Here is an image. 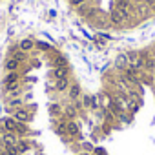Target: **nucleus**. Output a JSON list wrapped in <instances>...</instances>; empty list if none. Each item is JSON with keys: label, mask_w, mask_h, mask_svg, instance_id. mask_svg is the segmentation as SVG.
<instances>
[{"label": "nucleus", "mask_w": 155, "mask_h": 155, "mask_svg": "<svg viewBox=\"0 0 155 155\" xmlns=\"http://www.w3.org/2000/svg\"><path fill=\"white\" fill-rule=\"evenodd\" d=\"M4 153H6V155H20L17 144H13V146H4Z\"/></svg>", "instance_id": "obj_19"}, {"label": "nucleus", "mask_w": 155, "mask_h": 155, "mask_svg": "<svg viewBox=\"0 0 155 155\" xmlns=\"http://www.w3.org/2000/svg\"><path fill=\"white\" fill-rule=\"evenodd\" d=\"M77 113H79V110H77L75 104H68V106L64 108V117H66L68 120H73V119L77 117Z\"/></svg>", "instance_id": "obj_13"}, {"label": "nucleus", "mask_w": 155, "mask_h": 155, "mask_svg": "<svg viewBox=\"0 0 155 155\" xmlns=\"http://www.w3.org/2000/svg\"><path fill=\"white\" fill-rule=\"evenodd\" d=\"M130 18H131V13L120 11V9H117L115 6L110 9V20H111V24H115V26H124Z\"/></svg>", "instance_id": "obj_1"}, {"label": "nucleus", "mask_w": 155, "mask_h": 155, "mask_svg": "<svg viewBox=\"0 0 155 155\" xmlns=\"http://www.w3.org/2000/svg\"><path fill=\"white\" fill-rule=\"evenodd\" d=\"M131 2H135V6H140V4H144V0H131Z\"/></svg>", "instance_id": "obj_27"}, {"label": "nucleus", "mask_w": 155, "mask_h": 155, "mask_svg": "<svg viewBox=\"0 0 155 155\" xmlns=\"http://www.w3.org/2000/svg\"><path fill=\"white\" fill-rule=\"evenodd\" d=\"M66 135H69V137H79L81 135V128H79V124H77L75 120H68L66 122Z\"/></svg>", "instance_id": "obj_6"}, {"label": "nucleus", "mask_w": 155, "mask_h": 155, "mask_svg": "<svg viewBox=\"0 0 155 155\" xmlns=\"http://www.w3.org/2000/svg\"><path fill=\"white\" fill-rule=\"evenodd\" d=\"M128 66H130V62H128V57H126V53H122V55H119V57L115 58V68H117V69L124 71Z\"/></svg>", "instance_id": "obj_12"}, {"label": "nucleus", "mask_w": 155, "mask_h": 155, "mask_svg": "<svg viewBox=\"0 0 155 155\" xmlns=\"http://www.w3.org/2000/svg\"><path fill=\"white\" fill-rule=\"evenodd\" d=\"M82 108H91V95H82Z\"/></svg>", "instance_id": "obj_22"}, {"label": "nucleus", "mask_w": 155, "mask_h": 155, "mask_svg": "<svg viewBox=\"0 0 155 155\" xmlns=\"http://www.w3.org/2000/svg\"><path fill=\"white\" fill-rule=\"evenodd\" d=\"M18 108H24V101L22 99H9V102H8V111H15V110H18Z\"/></svg>", "instance_id": "obj_15"}, {"label": "nucleus", "mask_w": 155, "mask_h": 155, "mask_svg": "<svg viewBox=\"0 0 155 155\" xmlns=\"http://www.w3.org/2000/svg\"><path fill=\"white\" fill-rule=\"evenodd\" d=\"M17 148H18V153H26V151L31 148V144H29L28 140H24V139H18V142H17Z\"/></svg>", "instance_id": "obj_17"}, {"label": "nucleus", "mask_w": 155, "mask_h": 155, "mask_svg": "<svg viewBox=\"0 0 155 155\" xmlns=\"http://www.w3.org/2000/svg\"><path fill=\"white\" fill-rule=\"evenodd\" d=\"M4 68H6V71H18L20 62H18L17 58H13V57H8V60H6Z\"/></svg>", "instance_id": "obj_14"}, {"label": "nucleus", "mask_w": 155, "mask_h": 155, "mask_svg": "<svg viewBox=\"0 0 155 155\" xmlns=\"http://www.w3.org/2000/svg\"><path fill=\"white\" fill-rule=\"evenodd\" d=\"M18 49L24 51V53H29V51L35 49V42H33L31 38H22V40L18 42Z\"/></svg>", "instance_id": "obj_10"}, {"label": "nucleus", "mask_w": 155, "mask_h": 155, "mask_svg": "<svg viewBox=\"0 0 155 155\" xmlns=\"http://www.w3.org/2000/svg\"><path fill=\"white\" fill-rule=\"evenodd\" d=\"M4 133H6V128H4L2 122H0V135H4Z\"/></svg>", "instance_id": "obj_26"}, {"label": "nucleus", "mask_w": 155, "mask_h": 155, "mask_svg": "<svg viewBox=\"0 0 155 155\" xmlns=\"http://www.w3.org/2000/svg\"><path fill=\"white\" fill-rule=\"evenodd\" d=\"M13 58H17V60L22 64V62H26V60H28V53H24V51H20V49H18V51L13 55Z\"/></svg>", "instance_id": "obj_21"}, {"label": "nucleus", "mask_w": 155, "mask_h": 155, "mask_svg": "<svg viewBox=\"0 0 155 155\" xmlns=\"http://www.w3.org/2000/svg\"><path fill=\"white\" fill-rule=\"evenodd\" d=\"M69 77L68 79H58V81H55V91H58V93H64V91H68V88H69Z\"/></svg>", "instance_id": "obj_11"}, {"label": "nucleus", "mask_w": 155, "mask_h": 155, "mask_svg": "<svg viewBox=\"0 0 155 155\" xmlns=\"http://www.w3.org/2000/svg\"><path fill=\"white\" fill-rule=\"evenodd\" d=\"M79 155H88V153H79Z\"/></svg>", "instance_id": "obj_29"}, {"label": "nucleus", "mask_w": 155, "mask_h": 155, "mask_svg": "<svg viewBox=\"0 0 155 155\" xmlns=\"http://www.w3.org/2000/svg\"><path fill=\"white\" fill-rule=\"evenodd\" d=\"M0 140H2L4 146H13V144L18 142V135L13 133V131H6L4 135H0Z\"/></svg>", "instance_id": "obj_4"}, {"label": "nucleus", "mask_w": 155, "mask_h": 155, "mask_svg": "<svg viewBox=\"0 0 155 155\" xmlns=\"http://www.w3.org/2000/svg\"><path fill=\"white\" fill-rule=\"evenodd\" d=\"M99 108H101V97L99 95H91V108L90 110H95L97 111Z\"/></svg>", "instance_id": "obj_20"}, {"label": "nucleus", "mask_w": 155, "mask_h": 155, "mask_svg": "<svg viewBox=\"0 0 155 155\" xmlns=\"http://www.w3.org/2000/svg\"><path fill=\"white\" fill-rule=\"evenodd\" d=\"M35 48H38V49H42V51H49V49H51L49 44H46V42H38V44H35Z\"/></svg>", "instance_id": "obj_24"}, {"label": "nucleus", "mask_w": 155, "mask_h": 155, "mask_svg": "<svg viewBox=\"0 0 155 155\" xmlns=\"http://www.w3.org/2000/svg\"><path fill=\"white\" fill-rule=\"evenodd\" d=\"M13 119L17 122H24V124H29L33 120V108H18L13 111Z\"/></svg>", "instance_id": "obj_2"}, {"label": "nucleus", "mask_w": 155, "mask_h": 155, "mask_svg": "<svg viewBox=\"0 0 155 155\" xmlns=\"http://www.w3.org/2000/svg\"><path fill=\"white\" fill-rule=\"evenodd\" d=\"M88 0H69V4L73 6V8H81L82 4H86Z\"/></svg>", "instance_id": "obj_23"}, {"label": "nucleus", "mask_w": 155, "mask_h": 155, "mask_svg": "<svg viewBox=\"0 0 155 155\" xmlns=\"http://www.w3.org/2000/svg\"><path fill=\"white\" fill-rule=\"evenodd\" d=\"M0 122H2V124H4V128H6V131H13V133L17 131V126H18V122H17V120L13 119V115H11V117H4L2 120H0Z\"/></svg>", "instance_id": "obj_9"}, {"label": "nucleus", "mask_w": 155, "mask_h": 155, "mask_svg": "<svg viewBox=\"0 0 155 155\" xmlns=\"http://www.w3.org/2000/svg\"><path fill=\"white\" fill-rule=\"evenodd\" d=\"M84 148H86L88 151H91V144H90V142H84Z\"/></svg>", "instance_id": "obj_28"}, {"label": "nucleus", "mask_w": 155, "mask_h": 155, "mask_svg": "<svg viewBox=\"0 0 155 155\" xmlns=\"http://www.w3.org/2000/svg\"><path fill=\"white\" fill-rule=\"evenodd\" d=\"M49 113H51V117L58 119V117H62V115H64V110L60 108V104H58V102H53V104L49 106Z\"/></svg>", "instance_id": "obj_16"}, {"label": "nucleus", "mask_w": 155, "mask_h": 155, "mask_svg": "<svg viewBox=\"0 0 155 155\" xmlns=\"http://www.w3.org/2000/svg\"><path fill=\"white\" fill-rule=\"evenodd\" d=\"M69 77V68L68 66H62V68H53V79L58 81V79H68Z\"/></svg>", "instance_id": "obj_8"}, {"label": "nucleus", "mask_w": 155, "mask_h": 155, "mask_svg": "<svg viewBox=\"0 0 155 155\" xmlns=\"http://www.w3.org/2000/svg\"><path fill=\"white\" fill-rule=\"evenodd\" d=\"M140 57H142V62H144V71H148V73L155 71V58L146 55V53H140Z\"/></svg>", "instance_id": "obj_7"}, {"label": "nucleus", "mask_w": 155, "mask_h": 155, "mask_svg": "<svg viewBox=\"0 0 155 155\" xmlns=\"http://www.w3.org/2000/svg\"><path fill=\"white\" fill-rule=\"evenodd\" d=\"M15 82H20V73L18 71H8L6 77H4V81H2L4 88L9 86V84H15Z\"/></svg>", "instance_id": "obj_5"}, {"label": "nucleus", "mask_w": 155, "mask_h": 155, "mask_svg": "<svg viewBox=\"0 0 155 155\" xmlns=\"http://www.w3.org/2000/svg\"><path fill=\"white\" fill-rule=\"evenodd\" d=\"M62 66H68V58L58 55V57L53 60V68H62Z\"/></svg>", "instance_id": "obj_18"}, {"label": "nucleus", "mask_w": 155, "mask_h": 155, "mask_svg": "<svg viewBox=\"0 0 155 155\" xmlns=\"http://www.w3.org/2000/svg\"><path fill=\"white\" fill-rule=\"evenodd\" d=\"M95 155H108V153L104 151V148H95Z\"/></svg>", "instance_id": "obj_25"}, {"label": "nucleus", "mask_w": 155, "mask_h": 155, "mask_svg": "<svg viewBox=\"0 0 155 155\" xmlns=\"http://www.w3.org/2000/svg\"><path fill=\"white\" fill-rule=\"evenodd\" d=\"M81 97H82V88H81V84H79V82H71L69 88H68V99H69L71 102H77Z\"/></svg>", "instance_id": "obj_3"}]
</instances>
